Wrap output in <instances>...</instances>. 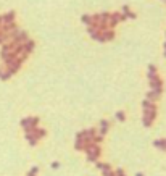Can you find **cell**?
Wrapping results in <instances>:
<instances>
[{
    "label": "cell",
    "instance_id": "1",
    "mask_svg": "<svg viewBox=\"0 0 166 176\" xmlns=\"http://www.w3.org/2000/svg\"><path fill=\"white\" fill-rule=\"evenodd\" d=\"M87 154V158H89V162H95L97 158L100 157V147H98V144H95V142H84V149H82Z\"/></svg>",
    "mask_w": 166,
    "mask_h": 176
},
{
    "label": "cell",
    "instance_id": "2",
    "mask_svg": "<svg viewBox=\"0 0 166 176\" xmlns=\"http://www.w3.org/2000/svg\"><path fill=\"white\" fill-rule=\"evenodd\" d=\"M21 126L24 129V133H31L32 131V128L39 126V116H29V118H24L21 120Z\"/></svg>",
    "mask_w": 166,
    "mask_h": 176
},
{
    "label": "cell",
    "instance_id": "3",
    "mask_svg": "<svg viewBox=\"0 0 166 176\" xmlns=\"http://www.w3.org/2000/svg\"><path fill=\"white\" fill-rule=\"evenodd\" d=\"M95 134H97L95 128H89V129H84V131H81V133H78L76 139H81V141H84V142H91V141H94Z\"/></svg>",
    "mask_w": 166,
    "mask_h": 176
},
{
    "label": "cell",
    "instance_id": "4",
    "mask_svg": "<svg viewBox=\"0 0 166 176\" xmlns=\"http://www.w3.org/2000/svg\"><path fill=\"white\" fill-rule=\"evenodd\" d=\"M126 19V16L123 15V13H119V12H113V13H110V18H108V27L110 29H113L118 23L121 21H124Z\"/></svg>",
    "mask_w": 166,
    "mask_h": 176
},
{
    "label": "cell",
    "instance_id": "5",
    "mask_svg": "<svg viewBox=\"0 0 166 176\" xmlns=\"http://www.w3.org/2000/svg\"><path fill=\"white\" fill-rule=\"evenodd\" d=\"M150 81V89H153V91H161L163 92V79L160 78V76H153V78L148 79Z\"/></svg>",
    "mask_w": 166,
    "mask_h": 176
},
{
    "label": "cell",
    "instance_id": "6",
    "mask_svg": "<svg viewBox=\"0 0 166 176\" xmlns=\"http://www.w3.org/2000/svg\"><path fill=\"white\" fill-rule=\"evenodd\" d=\"M142 107H144V113H155L157 112V105H155V102H150V100H145L142 102Z\"/></svg>",
    "mask_w": 166,
    "mask_h": 176
},
{
    "label": "cell",
    "instance_id": "7",
    "mask_svg": "<svg viewBox=\"0 0 166 176\" xmlns=\"http://www.w3.org/2000/svg\"><path fill=\"white\" fill-rule=\"evenodd\" d=\"M155 118H157V112L155 113H144V126L150 128L152 125H153Z\"/></svg>",
    "mask_w": 166,
    "mask_h": 176
},
{
    "label": "cell",
    "instance_id": "8",
    "mask_svg": "<svg viewBox=\"0 0 166 176\" xmlns=\"http://www.w3.org/2000/svg\"><path fill=\"white\" fill-rule=\"evenodd\" d=\"M161 94H163L161 91H153V89H152V91H148V92H147V100H150V102H157L158 99L161 97Z\"/></svg>",
    "mask_w": 166,
    "mask_h": 176
},
{
    "label": "cell",
    "instance_id": "9",
    "mask_svg": "<svg viewBox=\"0 0 166 176\" xmlns=\"http://www.w3.org/2000/svg\"><path fill=\"white\" fill-rule=\"evenodd\" d=\"M108 128H110V121H106V120H102V121L98 123V134L103 137V136L106 134V131H108Z\"/></svg>",
    "mask_w": 166,
    "mask_h": 176
},
{
    "label": "cell",
    "instance_id": "10",
    "mask_svg": "<svg viewBox=\"0 0 166 176\" xmlns=\"http://www.w3.org/2000/svg\"><path fill=\"white\" fill-rule=\"evenodd\" d=\"M102 37H103V42H110V40L115 39V31L108 27L106 31H103V32H102Z\"/></svg>",
    "mask_w": 166,
    "mask_h": 176
},
{
    "label": "cell",
    "instance_id": "11",
    "mask_svg": "<svg viewBox=\"0 0 166 176\" xmlns=\"http://www.w3.org/2000/svg\"><path fill=\"white\" fill-rule=\"evenodd\" d=\"M34 45H36V44H34V40H26V42L23 44V53H26V55H29L31 52L34 50Z\"/></svg>",
    "mask_w": 166,
    "mask_h": 176
},
{
    "label": "cell",
    "instance_id": "12",
    "mask_svg": "<svg viewBox=\"0 0 166 176\" xmlns=\"http://www.w3.org/2000/svg\"><path fill=\"white\" fill-rule=\"evenodd\" d=\"M15 18H16V13L15 12H8L6 15L2 16V21L5 25H10V23H15Z\"/></svg>",
    "mask_w": 166,
    "mask_h": 176
},
{
    "label": "cell",
    "instance_id": "13",
    "mask_svg": "<svg viewBox=\"0 0 166 176\" xmlns=\"http://www.w3.org/2000/svg\"><path fill=\"white\" fill-rule=\"evenodd\" d=\"M31 133L36 136V139L39 141V139H42L44 136H45V129H42V128H39V126H36V128H32V131Z\"/></svg>",
    "mask_w": 166,
    "mask_h": 176
},
{
    "label": "cell",
    "instance_id": "14",
    "mask_svg": "<svg viewBox=\"0 0 166 176\" xmlns=\"http://www.w3.org/2000/svg\"><path fill=\"white\" fill-rule=\"evenodd\" d=\"M121 13H123V15L126 16V19H127V18H129V19H134V18H136V13H132V12H131V8H129L127 5H124V6H123Z\"/></svg>",
    "mask_w": 166,
    "mask_h": 176
},
{
    "label": "cell",
    "instance_id": "15",
    "mask_svg": "<svg viewBox=\"0 0 166 176\" xmlns=\"http://www.w3.org/2000/svg\"><path fill=\"white\" fill-rule=\"evenodd\" d=\"M26 139H27V142H29V146H37V142H39V141H37L36 139V136H34V134L32 133H27L26 134Z\"/></svg>",
    "mask_w": 166,
    "mask_h": 176
},
{
    "label": "cell",
    "instance_id": "16",
    "mask_svg": "<svg viewBox=\"0 0 166 176\" xmlns=\"http://www.w3.org/2000/svg\"><path fill=\"white\" fill-rule=\"evenodd\" d=\"M95 167L102 171H106V170H111V165L110 163H102V162H95Z\"/></svg>",
    "mask_w": 166,
    "mask_h": 176
},
{
    "label": "cell",
    "instance_id": "17",
    "mask_svg": "<svg viewBox=\"0 0 166 176\" xmlns=\"http://www.w3.org/2000/svg\"><path fill=\"white\" fill-rule=\"evenodd\" d=\"M158 74V70H157V66L155 65H150L148 66V71H147V76H148V79L150 78H153V76H157Z\"/></svg>",
    "mask_w": 166,
    "mask_h": 176
},
{
    "label": "cell",
    "instance_id": "18",
    "mask_svg": "<svg viewBox=\"0 0 166 176\" xmlns=\"http://www.w3.org/2000/svg\"><path fill=\"white\" fill-rule=\"evenodd\" d=\"M153 146H155V147H160V149H163V150H166V139H158V141H155Z\"/></svg>",
    "mask_w": 166,
    "mask_h": 176
},
{
    "label": "cell",
    "instance_id": "19",
    "mask_svg": "<svg viewBox=\"0 0 166 176\" xmlns=\"http://www.w3.org/2000/svg\"><path fill=\"white\" fill-rule=\"evenodd\" d=\"M81 21L84 23L86 26H91V25H92V16H89V15H82V16H81Z\"/></svg>",
    "mask_w": 166,
    "mask_h": 176
},
{
    "label": "cell",
    "instance_id": "20",
    "mask_svg": "<svg viewBox=\"0 0 166 176\" xmlns=\"http://www.w3.org/2000/svg\"><path fill=\"white\" fill-rule=\"evenodd\" d=\"M74 149H76V150H82V149H84V141H81V139H76Z\"/></svg>",
    "mask_w": 166,
    "mask_h": 176
},
{
    "label": "cell",
    "instance_id": "21",
    "mask_svg": "<svg viewBox=\"0 0 166 176\" xmlns=\"http://www.w3.org/2000/svg\"><path fill=\"white\" fill-rule=\"evenodd\" d=\"M116 120H119V121H124V120H126V115H124L123 112H118V113H116Z\"/></svg>",
    "mask_w": 166,
    "mask_h": 176
},
{
    "label": "cell",
    "instance_id": "22",
    "mask_svg": "<svg viewBox=\"0 0 166 176\" xmlns=\"http://www.w3.org/2000/svg\"><path fill=\"white\" fill-rule=\"evenodd\" d=\"M37 171H39V168H37V167L31 168V171L27 173V176H36V175H37Z\"/></svg>",
    "mask_w": 166,
    "mask_h": 176
},
{
    "label": "cell",
    "instance_id": "23",
    "mask_svg": "<svg viewBox=\"0 0 166 176\" xmlns=\"http://www.w3.org/2000/svg\"><path fill=\"white\" fill-rule=\"evenodd\" d=\"M113 173H115V176H126V173H124V170H121V168H118V170H115Z\"/></svg>",
    "mask_w": 166,
    "mask_h": 176
},
{
    "label": "cell",
    "instance_id": "24",
    "mask_svg": "<svg viewBox=\"0 0 166 176\" xmlns=\"http://www.w3.org/2000/svg\"><path fill=\"white\" fill-rule=\"evenodd\" d=\"M103 176H115V173H113V170H106L103 171Z\"/></svg>",
    "mask_w": 166,
    "mask_h": 176
},
{
    "label": "cell",
    "instance_id": "25",
    "mask_svg": "<svg viewBox=\"0 0 166 176\" xmlns=\"http://www.w3.org/2000/svg\"><path fill=\"white\" fill-rule=\"evenodd\" d=\"M136 176H144V175H142V173H137V175H136Z\"/></svg>",
    "mask_w": 166,
    "mask_h": 176
},
{
    "label": "cell",
    "instance_id": "26",
    "mask_svg": "<svg viewBox=\"0 0 166 176\" xmlns=\"http://www.w3.org/2000/svg\"><path fill=\"white\" fill-rule=\"evenodd\" d=\"M165 57H166V50H165Z\"/></svg>",
    "mask_w": 166,
    "mask_h": 176
}]
</instances>
